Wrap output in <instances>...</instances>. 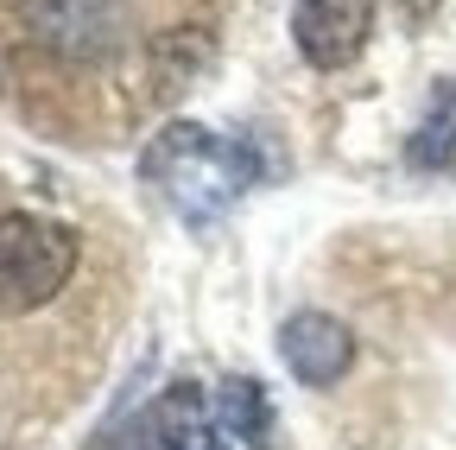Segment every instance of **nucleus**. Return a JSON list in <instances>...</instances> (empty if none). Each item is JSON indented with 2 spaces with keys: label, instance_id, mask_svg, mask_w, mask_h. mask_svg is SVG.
<instances>
[{
  "label": "nucleus",
  "instance_id": "f257e3e1",
  "mask_svg": "<svg viewBox=\"0 0 456 450\" xmlns=\"http://www.w3.org/2000/svg\"><path fill=\"white\" fill-rule=\"evenodd\" d=\"M222 0H0V64L20 102L64 127H127L216 51Z\"/></svg>",
  "mask_w": 456,
  "mask_h": 450
},
{
  "label": "nucleus",
  "instance_id": "f03ea898",
  "mask_svg": "<svg viewBox=\"0 0 456 450\" xmlns=\"http://www.w3.org/2000/svg\"><path fill=\"white\" fill-rule=\"evenodd\" d=\"M140 172H146V184H159V197L184 222L209 229V222L254 184V152H248V140H222L197 121H178V127L146 140Z\"/></svg>",
  "mask_w": 456,
  "mask_h": 450
},
{
  "label": "nucleus",
  "instance_id": "7ed1b4c3",
  "mask_svg": "<svg viewBox=\"0 0 456 450\" xmlns=\"http://www.w3.org/2000/svg\"><path fill=\"white\" fill-rule=\"evenodd\" d=\"M83 235L51 216L7 209L0 216V317H32L77 279Z\"/></svg>",
  "mask_w": 456,
  "mask_h": 450
},
{
  "label": "nucleus",
  "instance_id": "20e7f679",
  "mask_svg": "<svg viewBox=\"0 0 456 450\" xmlns=\"http://www.w3.org/2000/svg\"><path fill=\"white\" fill-rule=\"evenodd\" d=\"M102 450H222V438L209 431V406H203V393L191 380H171L159 400L121 425Z\"/></svg>",
  "mask_w": 456,
  "mask_h": 450
},
{
  "label": "nucleus",
  "instance_id": "39448f33",
  "mask_svg": "<svg viewBox=\"0 0 456 450\" xmlns=\"http://www.w3.org/2000/svg\"><path fill=\"white\" fill-rule=\"evenodd\" d=\"M374 32V0H298L292 38L317 70H342Z\"/></svg>",
  "mask_w": 456,
  "mask_h": 450
},
{
  "label": "nucleus",
  "instance_id": "423d86ee",
  "mask_svg": "<svg viewBox=\"0 0 456 450\" xmlns=\"http://www.w3.org/2000/svg\"><path fill=\"white\" fill-rule=\"evenodd\" d=\"M279 356H285V368H292L305 387H330L342 368L355 362V336L336 317H323V311H298L279 330Z\"/></svg>",
  "mask_w": 456,
  "mask_h": 450
},
{
  "label": "nucleus",
  "instance_id": "0eeeda50",
  "mask_svg": "<svg viewBox=\"0 0 456 450\" xmlns=\"http://www.w3.org/2000/svg\"><path fill=\"white\" fill-rule=\"evenodd\" d=\"M216 413H222V425L235 431V438H248L254 450H279V425H273V406H266V387L260 380H228L222 387V400H216Z\"/></svg>",
  "mask_w": 456,
  "mask_h": 450
},
{
  "label": "nucleus",
  "instance_id": "6e6552de",
  "mask_svg": "<svg viewBox=\"0 0 456 450\" xmlns=\"http://www.w3.org/2000/svg\"><path fill=\"white\" fill-rule=\"evenodd\" d=\"M412 165H444V172H456V95L444 115L425 121V134L412 140Z\"/></svg>",
  "mask_w": 456,
  "mask_h": 450
}]
</instances>
